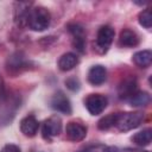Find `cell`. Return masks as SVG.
Wrapping results in <instances>:
<instances>
[{"label": "cell", "mask_w": 152, "mask_h": 152, "mask_svg": "<svg viewBox=\"0 0 152 152\" xmlns=\"http://www.w3.org/2000/svg\"><path fill=\"white\" fill-rule=\"evenodd\" d=\"M51 15L50 12L45 7H33L30 8L27 17H26V25L32 31H44L50 26Z\"/></svg>", "instance_id": "cell-1"}, {"label": "cell", "mask_w": 152, "mask_h": 152, "mask_svg": "<svg viewBox=\"0 0 152 152\" xmlns=\"http://www.w3.org/2000/svg\"><path fill=\"white\" fill-rule=\"evenodd\" d=\"M142 121H144V113H140V112L118 113L115 127L120 132H127L140 126Z\"/></svg>", "instance_id": "cell-2"}, {"label": "cell", "mask_w": 152, "mask_h": 152, "mask_svg": "<svg viewBox=\"0 0 152 152\" xmlns=\"http://www.w3.org/2000/svg\"><path fill=\"white\" fill-rule=\"evenodd\" d=\"M84 104L91 115H99L106 109L108 99L102 94H90L84 100Z\"/></svg>", "instance_id": "cell-3"}, {"label": "cell", "mask_w": 152, "mask_h": 152, "mask_svg": "<svg viewBox=\"0 0 152 152\" xmlns=\"http://www.w3.org/2000/svg\"><path fill=\"white\" fill-rule=\"evenodd\" d=\"M62 132V120L57 115H52L43 122L42 135L45 140H51L52 138L59 135Z\"/></svg>", "instance_id": "cell-4"}, {"label": "cell", "mask_w": 152, "mask_h": 152, "mask_svg": "<svg viewBox=\"0 0 152 152\" xmlns=\"http://www.w3.org/2000/svg\"><path fill=\"white\" fill-rule=\"evenodd\" d=\"M115 36V31L112 26L109 25H104L101 26L97 31V36H96V46L97 49H100L102 52H106L109 46L113 43Z\"/></svg>", "instance_id": "cell-5"}, {"label": "cell", "mask_w": 152, "mask_h": 152, "mask_svg": "<svg viewBox=\"0 0 152 152\" xmlns=\"http://www.w3.org/2000/svg\"><path fill=\"white\" fill-rule=\"evenodd\" d=\"M87 135V127L78 121H70L65 127V137L68 140L77 142L82 141Z\"/></svg>", "instance_id": "cell-6"}, {"label": "cell", "mask_w": 152, "mask_h": 152, "mask_svg": "<svg viewBox=\"0 0 152 152\" xmlns=\"http://www.w3.org/2000/svg\"><path fill=\"white\" fill-rule=\"evenodd\" d=\"M51 108L55 109L56 112L63 113V114H71V103L68 96L63 91H57L50 100Z\"/></svg>", "instance_id": "cell-7"}, {"label": "cell", "mask_w": 152, "mask_h": 152, "mask_svg": "<svg viewBox=\"0 0 152 152\" xmlns=\"http://www.w3.org/2000/svg\"><path fill=\"white\" fill-rule=\"evenodd\" d=\"M138 91V82L135 77H127L118 87V93L120 99L124 100H129L135 93Z\"/></svg>", "instance_id": "cell-8"}, {"label": "cell", "mask_w": 152, "mask_h": 152, "mask_svg": "<svg viewBox=\"0 0 152 152\" xmlns=\"http://www.w3.org/2000/svg\"><path fill=\"white\" fill-rule=\"evenodd\" d=\"M68 28L72 36V40H74L72 43H74L75 49H77L80 52H83L84 46H86V33H84L83 27L78 24H70Z\"/></svg>", "instance_id": "cell-9"}, {"label": "cell", "mask_w": 152, "mask_h": 152, "mask_svg": "<svg viewBox=\"0 0 152 152\" xmlns=\"http://www.w3.org/2000/svg\"><path fill=\"white\" fill-rule=\"evenodd\" d=\"M38 128H39V124L34 115H27L23 118L20 121V131L25 137L28 138L34 137L38 132Z\"/></svg>", "instance_id": "cell-10"}, {"label": "cell", "mask_w": 152, "mask_h": 152, "mask_svg": "<svg viewBox=\"0 0 152 152\" xmlns=\"http://www.w3.org/2000/svg\"><path fill=\"white\" fill-rule=\"evenodd\" d=\"M107 78V70L103 65H94L88 71V81L93 86H100L102 84Z\"/></svg>", "instance_id": "cell-11"}, {"label": "cell", "mask_w": 152, "mask_h": 152, "mask_svg": "<svg viewBox=\"0 0 152 152\" xmlns=\"http://www.w3.org/2000/svg\"><path fill=\"white\" fill-rule=\"evenodd\" d=\"M119 44L125 48H134L139 44V37L134 31L129 28H125L120 32Z\"/></svg>", "instance_id": "cell-12"}, {"label": "cell", "mask_w": 152, "mask_h": 152, "mask_svg": "<svg viewBox=\"0 0 152 152\" xmlns=\"http://www.w3.org/2000/svg\"><path fill=\"white\" fill-rule=\"evenodd\" d=\"M77 64H78V57L72 52H66L62 55L61 58L58 59V68L62 71H69L74 69Z\"/></svg>", "instance_id": "cell-13"}, {"label": "cell", "mask_w": 152, "mask_h": 152, "mask_svg": "<svg viewBox=\"0 0 152 152\" xmlns=\"http://www.w3.org/2000/svg\"><path fill=\"white\" fill-rule=\"evenodd\" d=\"M132 61L139 68H148L152 62V52L151 50H141L133 55Z\"/></svg>", "instance_id": "cell-14"}, {"label": "cell", "mask_w": 152, "mask_h": 152, "mask_svg": "<svg viewBox=\"0 0 152 152\" xmlns=\"http://www.w3.org/2000/svg\"><path fill=\"white\" fill-rule=\"evenodd\" d=\"M151 139H152V131L151 128H145L138 133H135L133 137H132V141L138 145V146H148L150 142H151Z\"/></svg>", "instance_id": "cell-15"}, {"label": "cell", "mask_w": 152, "mask_h": 152, "mask_svg": "<svg viewBox=\"0 0 152 152\" xmlns=\"http://www.w3.org/2000/svg\"><path fill=\"white\" fill-rule=\"evenodd\" d=\"M150 94L146 91H137L129 100H127L129 102V104L132 107H145L150 103Z\"/></svg>", "instance_id": "cell-16"}, {"label": "cell", "mask_w": 152, "mask_h": 152, "mask_svg": "<svg viewBox=\"0 0 152 152\" xmlns=\"http://www.w3.org/2000/svg\"><path fill=\"white\" fill-rule=\"evenodd\" d=\"M26 64H27V63H26V59H25V57L23 56V53H20V52L13 53V55L7 59V66H8V69H11V70L19 71V69L24 68Z\"/></svg>", "instance_id": "cell-17"}, {"label": "cell", "mask_w": 152, "mask_h": 152, "mask_svg": "<svg viewBox=\"0 0 152 152\" xmlns=\"http://www.w3.org/2000/svg\"><path fill=\"white\" fill-rule=\"evenodd\" d=\"M116 116H118V113H112V114H108L103 118H101L97 122V127L101 131H107L112 127H115V122H116Z\"/></svg>", "instance_id": "cell-18"}, {"label": "cell", "mask_w": 152, "mask_h": 152, "mask_svg": "<svg viewBox=\"0 0 152 152\" xmlns=\"http://www.w3.org/2000/svg\"><path fill=\"white\" fill-rule=\"evenodd\" d=\"M138 19H139V24L141 26H144L145 28H150L151 25H152V13H151V10L146 8L142 12H140Z\"/></svg>", "instance_id": "cell-19"}, {"label": "cell", "mask_w": 152, "mask_h": 152, "mask_svg": "<svg viewBox=\"0 0 152 152\" xmlns=\"http://www.w3.org/2000/svg\"><path fill=\"white\" fill-rule=\"evenodd\" d=\"M65 84H66V87H68L70 90H72V91H76V90L80 89V82H78L75 77L68 78V80L65 81Z\"/></svg>", "instance_id": "cell-20"}, {"label": "cell", "mask_w": 152, "mask_h": 152, "mask_svg": "<svg viewBox=\"0 0 152 152\" xmlns=\"http://www.w3.org/2000/svg\"><path fill=\"white\" fill-rule=\"evenodd\" d=\"M1 152H21V151H20L19 146H17L14 144H7L2 147Z\"/></svg>", "instance_id": "cell-21"}, {"label": "cell", "mask_w": 152, "mask_h": 152, "mask_svg": "<svg viewBox=\"0 0 152 152\" xmlns=\"http://www.w3.org/2000/svg\"><path fill=\"white\" fill-rule=\"evenodd\" d=\"M6 96V87H5V81L2 76L0 75V101H2Z\"/></svg>", "instance_id": "cell-22"}, {"label": "cell", "mask_w": 152, "mask_h": 152, "mask_svg": "<svg viewBox=\"0 0 152 152\" xmlns=\"http://www.w3.org/2000/svg\"><path fill=\"white\" fill-rule=\"evenodd\" d=\"M103 152H120V150L116 147V146H107Z\"/></svg>", "instance_id": "cell-23"}, {"label": "cell", "mask_w": 152, "mask_h": 152, "mask_svg": "<svg viewBox=\"0 0 152 152\" xmlns=\"http://www.w3.org/2000/svg\"><path fill=\"white\" fill-rule=\"evenodd\" d=\"M120 152H148L146 150H140V148H125L124 151H120Z\"/></svg>", "instance_id": "cell-24"}, {"label": "cell", "mask_w": 152, "mask_h": 152, "mask_svg": "<svg viewBox=\"0 0 152 152\" xmlns=\"http://www.w3.org/2000/svg\"><path fill=\"white\" fill-rule=\"evenodd\" d=\"M78 152H94V151H93L91 147H86V148H83V150H81V151H78Z\"/></svg>", "instance_id": "cell-25"}]
</instances>
